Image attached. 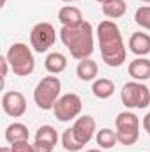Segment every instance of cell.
Listing matches in <instances>:
<instances>
[{
	"instance_id": "obj_5",
	"label": "cell",
	"mask_w": 150,
	"mask_h": 152,
	"mask_svg": "<svg viewBox=\"0 0 150 152\" xmlns=\"http://www.w3.org/2000/svg\"><path fill=\"white\" fill-rule=\"evenodd\" d=\"M62 83L58 76H44L34 88V101L41 110H53L60 97Z\"/></svg>"
},
{
	"instance_id": "obj_1",
	"label": "cell",
	"mask_w": 150,
	"mask_h": 152,
	"mask_svg": "<svg viewBox=\"0 0 150 152\" xmlns=\"http://www.w3.org/2000/svg\"><path fill=\"white\" fill-rule=\"evenodd\" d=\"M97 37L103 62L108 67H120L125 62L127 51L118 25L113 20H103L97 27Z\"/></svg>"
},
{
	"instance_id": "obj_22",
	"label": "cell",
	"mask_w": 150,
	"mask_h": 152,
	"mask_svg": "<svg viewBox=\"0 0 150 152\" xmlns=\"http://www.w3.org/2000/svg\"><path fill=\"white\" fill-rule=\"evenodd\" d=\"M134 21L145 28V30H150V5H141L136 9L134 12Z\"/></svg>"
},
{
	"instance_id": "obj_28",
	"label": "cell",
	"mask_w": 150,
	"mask_h": 152,
	"mask_svg": "<svg viewBox=\"0 0 150 152\" xmlns=\"http://www.w3.org/2000/svg\"><path fill=\"white\" fill-rule=\"evenodd\" d=\"M87 152H103V151H99V149H88Z\"/></svg>"
},
{
	"instance_id": "obj_13",
	"label": "cell",
	"mask_w": 150,
	"mask_h": 152,
	"mask_svg": "<svg viewBox=\"0 0 150 152\" xmlns=\"http://www.w3.org/2000/svg\"><path fill=\"white\" fill-rule=\"evenodd\" d=\"M58 21L62 23V27H76L79 23H83V14L81 11L74 5H64L58 11Z\"/></svg>"
},
{
	"instance_id": "obj_11",
	"label": "cell",
	"mask_w": 150,
	"mask_h": 152,
	"mask_svg": "<svg viewBox=\"0 0 150 152\" xmlns=\"http://www.w3.org/2000/svg\"><path fill=\"white\" fill-rule=\"evenodd\" d=\"M129 76L136 81H147L150 80V60L147 57H136L133 62H129Z\"/></svg>"
},
{
	"instance_id": "obj_2",
	"label": "cell",
	"mask_w": 150,
	"mask_h": 152,
	"mask_svg": "<svg viewBox=\"0 0 150 152\" xmlns=\"http://www.w3.org/2000/svg\"><path fill=\"white\" fill-rule=\"evenodd\" d=\"M60 41L76 60L90 58L94 53V28L88 21H83L76 27H62Z\"/></svg>"
},
{
	"instance_id": "obj_23",
	"label": "cell",
	"mask_w": 150,
	"mask_h": 152,
	"mask_svg": "<svg viewBox=\"0 0 150 152\" xmlns=\"http://www.w3.org/2000/svg\"><path fill=\"white\" fill-rule=\"evenodd\" d=\"M12 152H34V143H28V140H21L16 143H11Z\"/></svg>"
},
{
	"instance_id": "obj_7",
	"label": "cell",
	"mask_w": 150,
	"mask_h": 152,
	"mask_svg": "<svg viewBox=\"0 0 150 152\" xmlns=\"http://www.w3.org/2000/svg\"><path fill=\"white\" fill-rule=\"evenodd\" d=\"M81 108H83L81 97L74 92H69L58 97V101L53 106V113L55 118H58L60 122H69L81 113Z\"/></svg>"
},
{
	"instance_id": "obj_21",
	"label": "cell",
	"mask_w": 150,
	"mask_h": 152,
	"mask_svg": "<svg viewBox=\"0 0 150 152\" xmlns=\"http://www.w3.org/2000/svg\"><path fill=\"white\" fill-rule=\"evenodd\" d=\"M60 142H62L64 149H66L67 152H78V151H81V149H83V145H81V143H79V140L76 138L73 127H67V129L62 133Z\"/></svg>"
},
{
	"instance_id": "obj_20",
	"label": "cell",
	"mask_w": 150,
	"mask_h": 152,
	"mask_svg": "<svg viewBox=\"0 0 150 152\" xmlns=\"http://www.w3.org/2000/svg\"><path fill=\"white\" fill-rule=\"evenodd\" d=\"M36 142H44V143L55 147L57 142H58L57 129L53 126H50V124H44V126L37 127V131H36Z\"/></svg>"
},
{
	"instance_id": "obj_6",
	"label": "cell",
	"mask_w": 150,
	"mask_h": 152,
	"mask_svg": "<svg viewBox=\"0 0 150 152\" xmlns=\"http://www.w3.org/2000/svg\"><path fill=\"white\" fill-rule=\"evenodd\" d=\"M120 99L127 110L131 108L145 110L150 104V88L143 81H136V80L127 81L120 90Z\"/></svg>"
},
{
	"instance_id": "obj_19",
	"label": "cell",
	"mask_w": 150,
	"mask_h": 152,
	"mask_svg": "<svg viewBox=\"0 0 150 152\" xmlns=\"http://www.w3.org/2000/svg\"><path fill=\"white\" fill-rule=\"evenodd\" d=\"M95 142L101 149H113L118 140H117V131H113L110 127H103L95 133Z\"/></svg>"
},
{
	"instance_id": "obj_4",
	"label": "cell",
	"mask_w": 150,
	"mask_h": 152,
	"mask_svg": "<svg viewBox=\"0 0 150 152\" xmlns=\"http://www.w3.org/2000/svg\"><path fill=\"white\" fill-rule=\"evenodd\" d=\"M115 131H117V140L120 145L131 147L138 142L140 138V118L138 115L125 110L120 112L115 118Z\"/></svg>"
},
{
	"instance_id": "obj_29",
	"label": "cell",
	"mask_w": 150,
	"mask_h": 152,
	"mask_svg": "<svg viewBox=\"0 0 150 152\" xmlns=\"http://www.w3.org/2000/svg\"><path fill=\"white\" fill-rule=\"evenodd\" d=\"M95 2H99V4H106V2H110V0H95Z\"/></svg>"
},
{
	"instance_id": "obj_30",
	"label": "cell",
	"mask_w": 150,
	"mask_h": 152,
	"mask_svg": "<svg viewBox=\"0 0 150 152\" xmlns=\"http://www.w3.org/2000/svg\"><path fill=\"white\" fill-rule=\"evenodd\" d=\"M62 2H69L71 4V2H79V0H62Z\"/></svg>"
},
{
	"instance_id": "obj_8",
	"label": "cell",
	"mask_w": 150,
	"mask_h": 152,
	"mask_svg": "<svg viewBox=\"0 0 150 152\" xmlns=\"http://www.w3.org/2000/svg\"><path fill=\"white\" fill-rule=\"evenodd\" d=\"M57 41V32H55V27L51 23H37L34 25L32 32H30V44L34 48V51L37 53H44L48 51Z\"/></svg>"
},
{
	"instance_id": "obj_27",
	"label": "cell",
	"mask_w": 150,
	"mask_h": 152,
	"mask_svg": "<svg viewBox=\"0 0 150 152\" xmlns=\"http://www.w3.org/2000/svg\"><path fill=\"white\" fill-rule=\"evenodd\" d=\"M0 152H12V151H11V147H4V149H0Z\"/></svg>"
},
{
	"instance_id": "obj_15",
	"label": "cell",
	"mask_w": 150,
	"mask_h": 152,
	"mask_svg": "<svg viewBox=\"0 0 150 152\" xmlns=\"http://www.w3.org/2000/svg\"><path fill=\"white\" fill-rule=\"evenodd\" d=\"M99 73V67H97V62L92 60V58H85V60H79L78 62V67H76V75L81 81H94L95 76Z\"/></svg>"
},
{
	"instance_id": "obj_26",
	"label": "cell",
	"mask_w": 150,
	"mask_h": 152,
	"mask_svg": "<svg viewBox=\"0 0 150 152\" xmlns=\"http://www.w3.org/2000/svg\"><path fill=\"white\" fill-rule=\"evenodd\" d=\"M141 124H143V129L147 131V134L150 136V112L143 117V122H141Z\"/></svg>"
},
{
	"instance_id": "obj_18",
	"label": "cell",
	"mask_w": 150,
	"mask_h": 152,
	"mask_svg": "<svg viewBox=\"0 0 150 152\" xmlns=\"http://www.w3.org/2000/svg\"><path fill=\"white\" fill-rule=\"evenodd\" d=\"M127 11V4L125 0H110L106 4H103V14L110 20H118L125 14Z\"/></svg>"
},
{
	"instance_id": "obj_3",
	"label": "cell",
	"mask_w": 150,
	"mask_h": 152,
	"mask_svg": "<svg viewBox=\"0 0 150 152\" xmlns=\"http://www.w3.org/2000/svg\"><path fill=\"white\" fill-rule=\"evenodd\" d=\"M7 62L16 76H30L36 69V58L32 50L25 42H14L9 46L7 53Z\"/></svg>"
},
{
	"instance_id": "obj_12",
	"label": "cell",
	"mask_w": 150,
	"mask_h": 152,
	"mask_svg": "<svg viewBox=\"0 0 150 152\" xmlns=\"http://www.w3.org/2000/svg\"><path fill=\"white\" fill-rule=\"evenodd\" d=\"M129 50L136 57H147L150 53V36L145 32H134L129 37Z\"/></svg>"
},
{
	"instance_id": "obj_16",
	"label": "cell",
	"mask_w": 150,
	"mask_h": 152,
	"mask_svg": "<svg viewBox=\"0 0 150 152\" xmlns=\"http://www.w3.org/2000/svg\"><path fill=\"white\" fill-rule=\"evenodd\" d=\"M28 127L21 122H12L5 127V142L7 143H16V142H21V140H28Z\"/></svg>"
},
{
	"instance_id": "obj_31",
	"label": "cell",
	"mask_w": 150,
	"mask_h": 152,
	"mask_svg": "<svg viewBox=\"0 0 150 152\" xmlns=\"http://www.w3.org/2000/svg\"><path fill=\"white\" fill-rule=\"evenodd\" d=\"M140 2H145V4H150V0H140Z\"/></svg>"
},
{
	"instance_id": "obj_14",
	"label": "cell",
	"mask_w": 150,
	"mask_h": 152,
	"mask_svg": "<svg viewBox=\"0 0 150 152\" xmlns=\"http://www.w3.org/2000/svg\"><path fill=\"white\" fill-rule=\"evenodd\" d=\"M44 67H46V71H48L50 75H60V73H64L66 67H67V58H66L64 53L53 51V53H50V55L46 57Z\"/></svg>"
},
{
	"instance_id": "obj_24",
	"label": "cell",
	"mask_w": 150,
	"mask_h": 152,
	"mask_svg": "<svg viewBox=\"0 0 150 152\" xmlns=\"http://www.w3.org/2000/svg\"><path fill=\"white\" fill-rule=\"evenodd\" d=\"M53 149L55 147H51L44 142H36L34 140V152H53Z\"/></svg>"
},
{
	"instance_id": "obj_10",
	"label": "cell",
	"mask_w": 150,
	"mask_h": 152,
	"mask_svg": "<svg viewBox=\"0 0 150 152\" xmlns=\"http://www.w3.org/2000/svg\"><path fill=\"white\" fill-rule=\"evenodd\" d=\"M95 118L92 117V115H83V117H79V118H76L74 124H73V131H74L76 138L79 140V143L85 147L92 138H94V134L97 133L95 131Z\"/></svg>"
},
{
	"instance_id": "obj_17",
	"label": "cell",
	"mask_w": 150,
	"mask_h": 152,
	"mask_svg": "<svg viewBox=\"0 0 150 152\" xmlns=\"http://www.w3.org/2000/svg\"><path fill=\"white\" fill-rule=\"evenodd\" d=\"M113 92H115V83L108 78H99V80H94L92 83V94L97 97V99H108L111 97Z\"/></svg>"
},
{
	"instance_id": "obj_9",
	"label": "cell",
	"mask_w": 150,
	"mask_h": 152,
	"mask_svg": "<svg viewBox=\"0 0 150 152\" xmlns=\"http://www.w3.org/2000/svg\"><path fill=\"white\" fill-rule=\"evenodd\" d=\"M2 110L12 118H20L27 112V99L18 90H9L2 96Z\"/></svg>"
},
{
	"instance_id": "obj_25",
	"label": "cell",
	"mask_w": 150,
	"mask_h": 152,
	"mask_svg": "<svg viewBox=\"0 0 150 152\" xmlns=\"http://www.w3.org/2000/svg\"><path fill=\"white\" fill-rule=\"evenodd\" d=\"M0 64H2V80H5L7 78V71H9V62H7V57L4 55V57H0Z\"/></svg>"
}]
</instances>
